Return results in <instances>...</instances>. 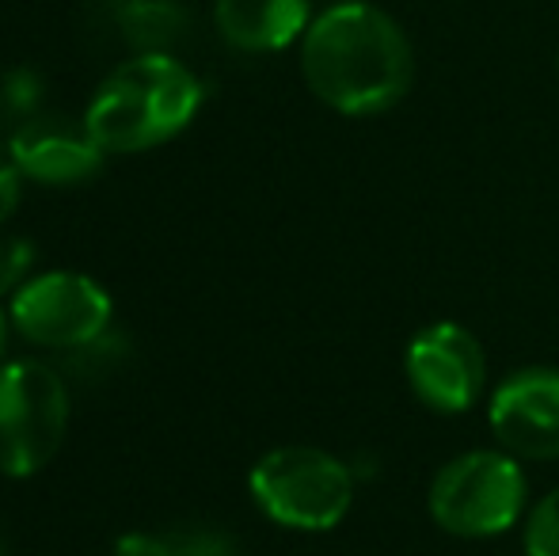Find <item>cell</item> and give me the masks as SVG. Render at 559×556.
I'll return each mask as SVG.
<instances>
[{
  "label": "cell",
  "instance_id": "3",
  "mask_svg": "<svg viewBox=\"0 0 559 556\" xmlns=\"http://www.w3.org/2000/svg\"><path fill=\"white\" fill-rule=\"evenodd\" d=\"M525 473L514 453L472 450L442 465L430 484V514L453 537L507 534L525 511Z\"/></svg>",
  "mask_w": 559,
  "mask_h": 556
},
{
  "label": "cell",
  "instance_id": "14",
  "mask_svg": "<svg viewBox=\"0 0 559 556\" xmlns=\"http://www.w3.org/2000/svg\"><path fill=\"white\" fill-rule=\"evenodd\" d=\"M31 245L27 240H0V289H12L31 271Z\"/></svg>",
  "mask_w": 559,
  "mask_h": 556
},
{
  "label": "cell",
  "instance_id": "2",
  "mask_svg": "<svg viewBox=\"0 0 559 556\" xmlns=\"http://www.w3.org/2000/svg\"><path fill=\"white\" fill-rule=\"evenodd\" d=\"M199 104L202 84L191 69L153 50L122 61L99 84L84 122L104 153H141L176 138L194 119Z\"/></svg>",
  "mask_w": 559,
  "mask_h": 556
},
{
  "label": "cell",
  "instance_id": "6",
  "mask_svg": "<svg viewBox=\"0 0 559 556\" xmlns=\"http://www.w3.org/2000/svg\"><path fill=\"white\" fill-rule=\"evenodd\" d=\"M107 320H111V297L73 271L31 279L12 297L15 332L43 347H84L107 332Z\"/></svg>",
  "mask_w": 559,
  "mask_h": 556
},
{
  "label": "cell",
  "instance_id": "9",
  "mask_svg": "<svg viewBox=\"0 0 559 556\" xmlns=\"http://www.w3.org/2000/svg\"><path fill=\"white\" fill-rule=\"evenodd\" d=\"M12 164L20 168V176H31L38 184H81L99 171L104 149L92 138L88 122H69L53 115V119H31L15 130Z\"/></svg>",
  "mask_w": 559,
  "mask_h": 556
},
{
  "label": "cell",
  "instance_id": "17",
  "mask_svg": "<svg viewBox=\"0 0 559 556\" xmlns=\"http://www.w3.org/2000/svg\"><path fill=\"white\" fill-rule=\"evenodd\" d=\"M4 340H8V328H4V312H0V351H4Z\"/></svg>",
  "mask_w": 559,
  "mask_h": 556
},
{
  "label": "cell",
  "instance_id": "10",
  "mask_svg": "<svg viewBox=\"0 0 559 556\" xmlns=\"http://www.w3.org/2000/svg\"><path fill=\"white\" fill-rule=\"evenodd\" d=\"M217 31L228 46L266 54L309 31V0H217Z\"/></svg>",
  "mask_w": 559,
  "mask_h": 556
},
{
  "label": "cell",
  "instance_id": "15",
  "mask_svg": "<svg viewBox=\"0 0 559 556\" xmlns=\"http://www.w3.org/2000/svg\"><path fill=\"white\" fill-rule=\"evenodd\" d=\"M115 556H176V549H171L168 534L153 537V534H130L118 542Z\"/></svg>",
  "mask_w": 559,
  "mask_h": 556
},
{
  "label": "cell",
  "instance_id": "8",
  "mask_svg": "<svg viewBox=\"0 0 559 556\" xmlns=\"http://www.w3.org/2000/svg\"><path fill=\"white\" fill-rule=\"evenodd\" d=\"M487 419H491L495 438L514 458H559V370L510 374L495 389Z\"/></svg>",
  "mask_w": 559,
  "mask_h": 556
},
{
  "label": "cell",
  "instance_id": "12",
  "mask_svg": "<svg viewBox=\"0 0 559 556\" xmlns=\"http://www.w3.org/2000/svg\"><path fill=\"white\" fill-rule=\"evenodd\" d=\"M525 553L530 556H559V488L548 492L525 522Z\"/></svg>",
  "mask_w": 559,
  "mask_h": 556
},
{
  "label": "cell",
  "instance_id": "4",
  "mask_svg": "<svg viewBox=\"0 0 559 556\" xmlns=\"http://www.w3.org/2000/svg\"><path fill=\"white\" fill-rule=\"evenodd\" d=\"M251 496L266 519L294 530H332L354 499L350 469L317 446H282L251 469Z\"/></svg>",
  "mask_w": 559,
  "mask_h": 556
},
{
  "label": "cell",
  "instance_id": "11",
  "mask_svg": "<svg viewBox=\"0 0 559 556\" xmlns=\"http://www.w3.org/2000/svg\"><path fill=\"white\" fill-rule=\"evenodd\" d=\"M118 23L126 38L141 46V54H153V46H164L183 31V12L171 8L168 0H126L118 8Z\"/></svg>",
  "mask_w": 559,
  "mask_h": 556
},
{
  "label": "cell",
  "instance_id": "5",
  "mask_svg": "<svg viewBox=\"0 0 559 556\" xmlns=\"http://www.w3.org/2000/svg\"><path fill=\"white\" fill-rule=\"evenodd\" d=\"M69 427L66 381L35 358L0 366V469L31 476L58 453Z\"/></svg>",
  "mask_w": 559,
  "mask_h": 556
},
{
  "label": "cell",
  "instance_id": "13",
  "mask_svg": "<svg viewBox=\"0 0 559 556\" xmlns=\"http://www.w3.org/2000/svg\"><path fill=\"white\" fill-rule=\"evenodd\" d=\"M176 556H236V545L228 534H217V530H176L168 534Z\"/></svg>",
  "mask_w": 559,
  "mask_h": 556
},
{
  "label": "cell",
  "instance_id": "18",
  "mask_svg": "<svg viewBox=\"0 0 559 556\" xmlns=\"http://www.w3.org/2000/svg\"><path fill=\"white\" fill-rule=\"evenodd\" d=\"M0 556H8V545H4V537H0Z\"/></svg>",
  "mask_w": 559,
  "mask_h": 556
},
{
  "label": "cell",
  "instance_id": "16",
  "mask_svg": "<svg viewBox=\"0 0 559 556\" xmlns=\"http://www.w3.org/2000/svg\"><path fill=\"white\" fill-rule=\"evenodd\" d=\"M15 206H20V168L12 164V168H0V222H8Z\"/></svg>",
  "mask_w": 559,
  "mask_h": 556
},
{
  "label": "cell",
  "instance_id": "7",
  "mask_svg": "<svg viewBox=\"0 0 559 556\" xmlns=\"http://www.w3.org/2000/svg\"><path fill=\"white\" fill-rule=\"evenodd\" d=\"M407 381L427 409L456 416L484 397L487 358L479 340L461 324H430L407 343Z\"/></svg>",
  "mask_w": 559,
  "mask_h": 556
},
{
  "label": "cell",
  "instance_id": "1",
  "mask_svg": "<svg viewBox=\"0 0 559 556\" xmlns=\"http://www.w3.org/2000/svg\"><path fill=\"white\" fill-rule=\"evenodd\" d=\"M305 84L338 115H381L407 96L415 76L412 43L389 12L373 4L328 8L301 43Z\"/></svg>",
  "mask_w": 559,
  "mask_h": 556
}]
</instances>
